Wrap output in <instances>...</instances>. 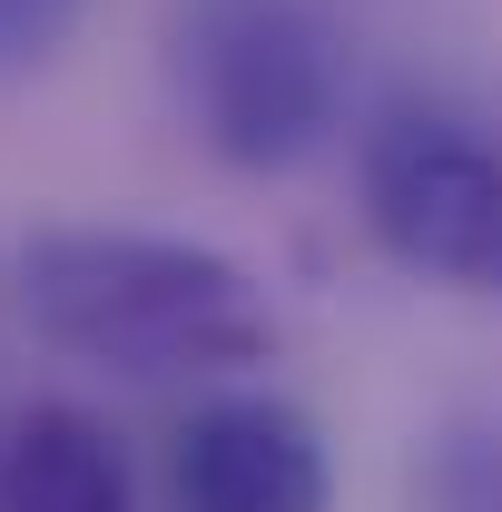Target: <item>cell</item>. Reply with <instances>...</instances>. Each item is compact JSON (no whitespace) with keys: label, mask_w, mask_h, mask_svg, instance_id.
I'll return each mask as SVG.
<instances>
[{"label":"cell","mask_w":502,"mask_h":512,"mask_svg":"<svg viewBox=\"0 0 502 512\" xmlns=\"http://www.w3.org/2000/svg\"><path fill=\"white\" fill-rule=\"evenodd\" d=\"M10 276L40 345L119 384H227L286 335L237 256L168 227H30Z\"/></svg>","instance_id":"cell-1"},{"label":"cell","mask_w":502,"mask_h":512,"mask_svg":"<svg viewBox=\"0 0 502 512\" xmlns=\"http://www.w3.org/2000/svg\"><path fill=\"white\" fill-rule=\"evenodd\" d=\"M168 89L217 168L286 178L345 119V50L306 0H168Z\"/></svg>","instance_id":"cell-2"},{"label":"cell","mask_w":502,"mask_h":512,"mask_svg":"<svg viewBox=\"0 0 502 512\" xmlns=\"http://www.w3.org/2000/svg\"><path fill=\"white\" fill-rule=\"evenodd\" d=\"M355 217L404 276L502 296V128L453 99H394L355 138Z\"/></svg>","instance_id":"cell-3"},{"label":"cell","mask_w":502,"mask_h":512,"mask_svg":"<svg viewBox=\"0 0 502 512\" xmlns=\"http://www.w3.org/2000/svg\"><path fill=\"white\" fill-rule=\"evenodd\" d=\"M335 463L306 404L286 394H197L168 434V512H325Z\"/></svg>","instance_id":"cell-4"},{"label":"cell","mask_w":502,"mask_h":512,"mask_svg":"<svg viewBox=\"0 0 502 512\" xmlns=\"http://www.w3.org/2000/svg\"><path fill=\"white\" fill-rule=\"evenodd\" d=\"M0 512H138L128 444L89 404H20L0 424Z\"/></svg>","instance_id":"cell-5"},{"label":"cell","mask_w":502,"mask_h":512,"mask_svg":"<svg viewBox=\"0 0 502 512\" xmlns=\"http://www.w3.org/2000/svg\"><path fill=\"white\" fill-rule=\"evenodd\" d=\"M414 512H502V414H453L414 453Z\"/></svg>","instance_id":"cell-6"},{"label":"cell","mask_w":502,"mask_h":512,"mask_svg":"<svg viewBox=\"0 0 502 512\" xmlns=\"http://www.w3.org/2000/svg\"><path fill=\"white\" fill-rule=\"evenodd\" d=\"M69 10L79 0H0V60H40L69 30Z\"/></svg>","instance_id":"cell-7"}]
</instances>
